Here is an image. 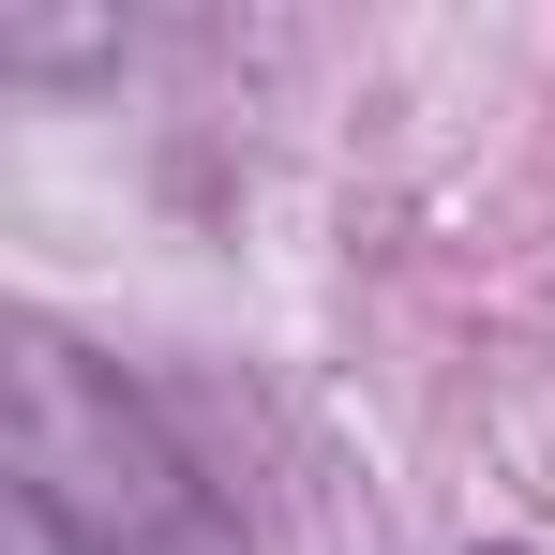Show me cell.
I'll return each mask as SVG.
<instances>
[{"label":"cell","instance_id":"obj_2","mask_svg":"<svg viewBox=\"0 0 555 555\" xmlns=\"http://www.w3.org/2000/svg\"><path fill=\"white\" fill-rule=\"evenodd\" d=\"M480 555H526V541H480Z\"/></svg>","mask_w":555,"mask_h":555},{"label":"cell","instance_id":"obj_1","mask_svg":"<svg viewBox=\"0 0 555 555\" xmlns=\"http://www.w3.org/2000/svg\"><path fill=\"white\" fill-rule=\"evenodd\" d=\"M15 526L61 555H241L210 465L76 331H15Z\"/></svg>","mask_w":555,"mask_h":555}]
</instances>
